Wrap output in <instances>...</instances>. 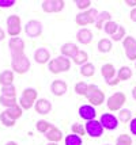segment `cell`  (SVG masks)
I'll return each instance as SVG.
<instances>
[{
	"label": "cell",
	"mask_w": 136,
	"mask_h": 145,
	"mask_svg": "<svg viewBox=\"0 0 136 145\" xmlns=\"http://www.w3.org/2000/svg\"><path fill=\"white\" fill-rule=\"evenodd\" d=\"M75 4L78 7L79 10H83V11H87L90 10V4H91V0H76Z\"/></svg>",
	"instance_id": "40"
},
{
	"label": "cell",
	"mask_w": 136,
	"mask_h": 145,
	"mask_svg": "<svg viewBox=\"0 0 136 145\" xmlns=\"http://www.w3.org/2000/svg\"><path fill=\"white\" fill-rule=\"evenodd\" d=\"M1 95L4 96H16V89L12 86H7V87H1Z\"/></svg>",
	"instance_id": "39"
},
{
	"label": "cell",
	"mask_w": 136,
	"mask_h": 145,
	"mask_svg": "<svg viewBox=\"0 0 136 145\" xmlns=\"http://www.w3.org/2000/svg\"><path fill=\"white\" fill-rule=\"evenodd\" d=\"M15 4V0H0V7L1 8H10Z\"/></svg>",
	"instance_id": "42"
},
{
	"label": "cell",
	"mask_w": 136,
	"mask_h": 145,
	"mask_svg": "<svg viewBox=\"0 0 136 145\" xmlns=\"http://www.w3.org/2000/svg\"><path fill=\"white\" fill-rule=\"evenodd\" d=\"M56 4H57V0H45V1H42V11L46 14H55L57 12V10H56Z\"/></svg>",
	"instance_id": "24"
},
{
	"label": "cell",
	"mask_w": 136,
	"mask_h": 145,
	"mask_svg": "<svg viewBox=\"0 0 136 145\" xmlns=\"http://www.w3.org/2000/svg\"><path fill=\"white\" fill-rule=\"evenodd\" d=\"M55 60H56V63H57L61 73L63 72H68V71L71 69V61H70V58H67L64 56H57Z\"/></svg>",
	"instance_id": "22"
},
{
	"label": "cell",
	"mask_w": 136,
	"mask_h": 145,
	"mask_svg": "<svg viewBox=\"0 0 136 145\" xmlns=\"http://www.w3.org/2000/svg\"><path fill=\"white\" fill-rule=\"evenodd\" d=\"M71 130H72V134H76V136H80V137L86 134V127L82 123H72Z\"/></svg>",
	"instance_id": "38"
},
{
	"label": "cell",
	"mask_w": 136,
	"mask_h": 145,
	"mask_svg": "<svg viewBox=\"0 0 136 145\" xmlns=\"http://www.w3.org/2000/svg\"><path fill=\"white\" fill-rule=\"evenodd\" d=\"M87 101L90 102L91 106H101L105 102V92L98 87L97 84H90L89 86V92L86 95Z\"/></svg>",
	"instance_id": "4"
},
{
	"label": "cell",
	"mask_w": 136,
	"mask_h": 145,
	"mask_svg": "<svg viewBox=\"0 0 136 145\" xmlns=\"http://www.w3.org/2000/svg\"><path fill=\"white\" fill-rule=\"evenodd\" d=\"M48 69L51 71L52 73H55V75L61 73V71H60V68H58V65H57V63H56V60H55V58L49 61V64H48Z\"/></svg>",
	"instance_id": "41"
},
{
	"label": "cell",
	"mask_w": 136,
	"mask_h": 145,
	"mask_svg": "<svg viewBox=\"0 0 136 145\" xmlns=\"http://www.w3.org/2000/svg\"><path fill=\"white\" fill-rule=\"evenodd\" d=\"M11 68H12V72L18 75H23L30 69V60L27 58L26 54L12 56L11 57Z\"/></svg>",
	"instance_id": "2"
},
{
	"label": "cell",
	"mask_w": 136,
	"mask_h": 145,
	"mask_svg": "<svg viewBox=\"0 0 136 145\" xmlns=\"http://www.w3.org/2000/svg\"><path fill=\"white\" fill-rule=\"evenodd\" d=\"M118 121L120 122H123V123H127V122H131L132 120V113H131V110L128 108H123V110H120L118 111Z\"/></svg>",
	"instance_id": "33"
},
{
	"label": "cell",
	"mask_w": 136,
	"mask_h": 145,
	"mask_svg": "<svg viewBox=\"0 0 136 145\" xmlns=\"http://www.w3.org/2000/svg\"><path fill=\"white\" fill-rule=\"evenodd\" d=\"M129 130H131V133H132V134L136 137V118H132V120H131V122H129Z\"/></svg>",
	"instance_id": "43"
},
{
	"label": "cell",
	"mask_w": 136,
	"mask_h": 145,
	"mask_svg": "<svg viewBox=\"0 0 136 145\" xmlns=\"http://www.w3.org/2000/svg\"><path fill=\"white\" fill-rule=\"evenodd\" d=\"M94 73H95L94 64L87 63V64H84L83 67H80V75L84 76V77H91V76H94Z\"/></svg>",
	"instance_id": "30"
},
{
	"label": "cell",
	"mask_w": 136,
	"mask_h": 145,
	"mask_svg": "<svg viewBox=\"0 0 136 145\" xmlns=\"http://www.w3.org/2000/svg\"><path fill=\"white\" fill-rule=\"evenodd\" d=\"M131 77H132V69L129 67L124 65V67H121L120 69L117 71V79L120 82H127V80H129Z\"/></svg>",
	"instance_id": "23"
},
{
	"label": "cell",
	"mask_w": 136,
	"mask_h": 145,
	"mask_svg": "<svg viewBox=\"0 0 136 145\" xmlns=\"http://www.w3.org/2000/svg\"><path fill=\"white\" fill-rule=\"evenodd\" d=\"M98 15H99L98 10L90 8V10H87V11L79 12L78 15H76V18H75V22H76L78 26H87V25H90V23H95Z\"/></svg>",
	"instance_id": "5"
},
{
	"label": "cell",
	"mask_w": 136,
	"mask_h": 145,
	"mask_svg": "<svg viewBox=\"0 0 136 145\" xmlns=\"http://www.w3.org/2000/svg\"><path fill=\"white\" fill-rule=\"evenodd\" d=\"M0 105L4 106L6 108L14 107V106L18 105L16 96H4V95H1V96H0Z\"/></svg>",
	"instance_id": "25"
},
{
	"label": "cell",
	"mask_w": 136,
	"mask_h": 145,
	"mask_svg": "<svg viewBox=\"0 0 136 145\" xmlns=\"http://www.w3.org/2000/svg\"><path fill=\"white\" fill-rule=\"evenodd\" d=\"M4 38H6V33H4V30H3V29H0V42H1Z\"/></svg>",
	"instance_id": "47"
},
{
	"label": "cell",
	"mask_w": 136,
	"mask_h": 145,
	"mask_svg": "<svg viewBox=\"0 0 136 145\" xmlns=\"http://www.w3.org/2000/svg\"><path fill=\"white\" fill-rule=\"evenodd\" d=\"M75 92L80 96H86L89 92V84L84 82H79L75 84Z\"/></svg>",
	"instance_id": "35"
},
{
	"label": "cell",
	"mask_w": 136,
	"mask_h": 145,
	"mask_svg": "<svg viewBox=\"0 0 136 145\" xmlns=\"http://www.w3.org/2000/svg\"><path fill=\"white\" fill-rule=\"evenodd\" d=\"M14 83V72L10 69L3 71L0 73V84L1 87H7V86H12Z\"/></svg>",
	"instance_id": "20"
},
{
	"label": "cell",
	"mask_w": 136,
	"mask_h": 145,
	"mask_svg": "<svg viewBox=\"0 0 136 145\" xmlns=\"http://www.w3.org/2000/svg\"><path fill=\"white\" fill-rule=\"evenodd\" d=\"M120 83V80L117 79V77H114V79H112V80H109V82H106V84L108 86H112V87H114V86H117Z\"/></svg>",
	"instance_id": "44"
},
{
	"label": "cell",
	"mask_w": 136,
	"mask_h": 145,
	"mask_svg": "<svg viewBox=\"0 0 136 145\" xmlns=\"http://www.w3.org/2000/svg\"><path fill=\"white\" fill-rule=\"evenodd\" d=\"M0 122H1L4 126H7V127H12L14 125H15V122H16V121H14L12 118L7 114L6 110H4L3 113L0 114Z\"/></svg>",
	"instance_id": "34"
},
{
	"label": "cell",
	"mask_w": 136,
	"mask_h": 145,
	"mask_svg": "<svg viewBox=\"0 0 136 145\" xmlns=\"http://www.w3.org/2000/svg\"><path fill=\"white\" fill-rule=\"evenodd\" d=\"M125 37H127V35H125V27H124V26H118L117 31L112 35V41L120 42V41H124V38Z\"/></svg>",
	"instance_id": "36"
},
{
	"label": "cell",
	"mask_w": 136,
	"mask_h": 145,
	"mask_svg": "<svg viewBox=\"0 0 136 145\" xmlns=\"http://www.w3.org/2000/svg\"><path fill=\"white\" fill-rule=\"evenodd\" d=\"M84 127H86V134L90 136L91 138H99L102 134H104V127L101 125V122L97 120L93 121H87L84 123Z\"/></svg>",
	"instance_id": "7"
},
{
	"label": "cell",
	"mask_w": 136,
	"mask_h": 145,
	"mask_svg": "<svg viewBox=\"0 0 136 145\" xmlns=\"http://www.w3.org/2000/svg\"><path fill=\"white\" fill-rule=\"evenodd\" d=\"M34 61L37 64H41V65H44V64H49L51 61V53L49 50L46 49V48H38L37 50L34 52Z\"/></svg>",
	"instance_id": "14"
},
{
	"label": "cell",
	"mask_w": 136,
	"mask_h": 145,
	"mask_svg": "<svg viewBox=\"0 0 136 145\" xmlns=\"http://www.w3.org/2000/svg\"><path fill=\"white\" fill-rule=\"evenodd\" d=\"M67 89H68V87H67V83L64 80H55L51 84V91L55 96H63L67 92Z\"/></svg>",
	"instance_id": "17"
},
{
	"label": "cell",
	"mask_w": 136,
	"mask_h": 145,
	"mask_svg": "<svg viewBox=\"0 0 136 145\" xmlns=\"http://www.w3.org/2000/svg\"><path fill=\"white\" fill-rule=\"evenodd\" d=\"M22 31V22L18 15H10L7 18V33L11 38L18 37Z\"/></svg>",
	"instance_id": "6"
},
{
	"label": "cell",
	"mask_w": 136,
	"mask_h": 145,
	"mask_svg": "<svg viewBox=\"0 0 136 145\" xmlns=\"http://www.w3.org/2000/svg\"><path fill=\"white\" fill-rule=\"evenodd\" d=\"M109 20H112V15H110L109 11H101L94 25H95V27H97L98 30H101V29H104L105 23L109 22Z\"/></svg>",
	"instance_id": "21"
},
{
	"label": "cell",
	"mask_w": 136,
	"mask_h": 145,
	"mask_svg": "<svg viewBox=\"0 0 136 145\" xmlns=\"http://www.w3.org/2000/svg\"><path fill=\"white\" fill-rule=\"evenodd\" d=\"M118 26H120V25H118L117 22H114V20H109V22H106V23L104 25V31L108 35H110V37H112V35L117 31Z\"/></svg>",
	"instance_id": "31"
},
{
	"label": "cell",
	"mask_w": 136,
	"mask_h": 145,
	"mask_svg": "<svg viewBox=\"0 0 136 145\" xmlns=\"http://www.w3.org/2000/svg\"><path fill=\"white\" fill-rule=\"evenodd\" d=\"M105 145H110V144H105Z\"/></svg>",
	"instance_id": "52"
},
{
	"label": "cell",
	"mask_w": 136,
	"mask_h": 145,
	"mask_svg": "<svg viewBox=\"0 0 136 145\" xmlns=\"http://www.w3.org/2000/svg\"><path fill=\"white\" fill-rule=\"evenodd\" d=\"M125 102H127V95L124 94V92H121V91H118V92H114L113 95H110L109 98H108L106 106H108V108H109L112 113H114V111L123 110Z\"/></svg>",
	"instance_id": "3"
},
{
	"label": "cell",
	"mask_w": 136,
	"mask_h": 145,
	"mask_svg": "<svg viewBox=\"0 0 136 145\" xmlns=\"http://www.w3.org/2000/svg\"><path fill=\"white\" fill-rule=\"evenodd\" d=\"M123 46L125 50V56L131 61H136V39L131 35H127L123 41Z\"/></svg>",
	"instance_id": "8"
},
{
	"label": "cell",
	"mask_w": 136,
	"mask_h": 145,
	"mask_svg": "<svg viewBox=\"0 0 136 145\" xmlns=\"http://www.w3.org/2000/svg\"><path fill=\"white\" fill-rule=\"evenodd\" d=\"M135 68H136V63H135Z\"/></svg>",
	"instance_id": "51"
},
{
	"label": "cell",
	"mask_w": 136,
	"mask_h": 145,
	"mask_svg": "<svg viewBox=\"0 0 136 145\" xmlns=\"http://www.w3.org/2000/svg\"><path fill=\"white\" fill-rule=\"evenodd\" d=\"M34 108H35V113L39 114V115H46L52 111V103L48 101V99H44L41 98L35 102L34 105Z\"/></svg>",
	"instance_id": "13"
},
{
	"label": "cell",
	"mask_w": 136,
	"mask_h": 145,
	"mask_svg": "<svg viewBox=\"0 0 136 145\" xmlns=\"http://www.w3.org/2000/svg\"><path fill=\"white\" fill-rule=\"evenodd\" d=\"M132 96H133V99L136 101V87H133V88H132Z\"/></svg>",
	"instance_id": "48"
},
{
	"label": "cell",
	"mask_w": 136,
	"mask_h": 145,
	"mask_svg": "<svg viewBox=\"0 0 136 145\" xmlns=\"http://www.w3.org/2000/svg\"><path fill=\"white\" fill-rule=\"evenodd\" d=\"M116 145H132V137L129 134H120L116 140Z\"/></svg>",
	"instance_id": "37"
},
{
	"label": "cell",
	"mask_w": 136,
	"mask_h": 145,
	"mask_svg": "<svg viewBox=\"0 0 136 145\" xmlns=\"http://www.w3.org/2000/svg\"><path fill=\"white\" fill-rule=\"evenodd\" d=\"M6 145H18V144H16L15 141H8V142H7Z\"/></svg>",
	"instance_id": "49"
},
{
	"label": "cell",
	"mask_w": 136,
	"mask_h": 145,
	"mask_svg": "<svg viewBox=\"0 0 136 145\" xmlns=\"http://www.w3.org/2000/svg\"><path fill=\"white\" fill-rule=\"evenodd\" d=\"M112 48H113V45H112V41L109 38H102L98 41V50L101 53H109L112 50Z\"/></svg>",
	"instance_id": "26"
},
{
	"label": "cell",
	"mask_w": 136,
	"mask_h": 145,
	"mask_svg": "<svg viewBox=\"0 0 136 145\" xmlns=\"http://www.w3.org/2000/svg\"><path fill=\"white\" fill-rule=\"evenodd\" d=\"M101 125L104 129L106 130H116L117 126H118V118L116 115H113L112 113H105L101 115Z\"/></svg>",
	"instance_id": "10"
},
{
	"label": "cell",
	"mask_w": 136,
	"mask_h": 145,
	"mask_svg": "<svg viewBox=\"0 0 136 145\" xmlns=\"http://www.w3.org/2000/svg\"><path fill=\"white\" fill-rule=\"evenodd\" d=\"M8 48H10V52H11V57L25 54V42L19 37L11 38L10 42H8Z\"/></svg>",
	"instance_id": "11"
},
{
	"label": "cell",
	"mask_w": 136,
	"mask_h": 145,
	"mask_svg": "<svg viewBox=\"0 0 136 145\" xmlns=\"http://www.w3.org/2000/svg\"><path fill=\"white\" fill-rule=\"evenodd\" d=\"M76 39H78L79 44L89 45V44H91V41H93V33H91V30L83 27V29H80V30L76 33Z\"/></svg>",
	"instance_id": "18"
},
{
	"label": "cell",
	"mask_w": 136,
	"mask_h": 145,
	"mask_svg": "<svg viewBox=\"0 0 136 145\" xmlns=\"http://www.w3.org/2000/svg\"><path fill=\"white\" fill-rule=\"evenodd\" d=\"M53 125L51 123V122H48V121L45 120H39L37 121V123H35V129H37V132L42 133V134H46V133L51 130V127H52Z\"/></svg>",
	"instance_id": "28"
},
{
	"label": "cell",
	"mask_w": 136,
	"mask_h": 145,
	"mask_svg": "<svg viewBox=\"0 0 136 145\" xmlns=\"http://www.w3.org/2000/svg\"><path fill=\"white\" fill-rule=\"evenodd\" d=\"M65 145H83V140L80 136H76V134H68L64 138Z\"/></svg>",
	"instance_id": "32"
},
{
	"label": "cell",
	"mask_w": 136,
	"mask_h": 145,
	"mask_svg": "<svg viewBox=\"0 0 136 145\" xmlns=\"http://www.w3.org/2000/svg\"><path fill=\"white\" fill-rule=\"evenodd\" d=\"M45 137L49 142H56V144H58V141L63 140V132H61L58 127L52 126L51 127V130L45 134Z\"/></svg>",
	"instance_id": "19"
},
{
	"label": "cell",
	"mask_w": 136,
	"mask_h": 145,
	"mask_svg": "<svg viewBox=\"0 0 136 145\" xmlns=\"http://www.w3.org/2000/svg\"><path fill=\"white\" fill-rule=\"evenodd\" d=\"M125 4L132 8H136V0H125Z\"/></svg>",
	"instance_id": "46"
},
{
	"label": "cell",
	"mask_w": 136,
	"mask_h": 145,
	"mask_svg": "<svg viewBox=\"0 0 136 145\" xmlns=\"http://www.w3.org/2000/svg\"><path fill=\"white\" fill-rule=\"evenodd\" d=\"M129 18L132 22L136 23V8H132V11H131V14H129Z\"/></svg>",
	"instance_id": "45"
},
{
	"label": "cell",
	"mask_w": 136,
	"mask_h": 145,
	"mask_svg": "<svg viewBox=\"0 0 136 145\" xmlns=\"http://www.w3.org/2000/svg\"><path fill=\"white\" fill-rule=\"evenodd\" d=\"M6 111L14 121H16V120H19L20 117H22V114H23V108L20 107L19 105H16V106H14V107H11V108H6Z\"/></svg>",
	"instance_id": "29"
},
{
	"label": "cell",
	"mask_w": 136,
	"mask_h": 145,
	"mask_svg": "<svg viewBox=\"0 0 136 145\" xmlns=\"http://www.w3.org/2000/svg\"><path fill=\"white\" fill-rule=\"evenodd\" d=\"M48 145H58V144H56V142H49Z\"/></svg>",
	"instance_id": "50"
},
{
	"label": "cell",
	"mask_w": 136,
	"mask_h": 145,
	"mask_svg": "<svg viewBox=\"0 0 136 145\" xmlns=\"http://www.w3.org/2000/svg\"><path fill=\"white\" fill-rule=\"evenodd\" d=\"M87 60H89V54H87V52H84V50H79L78 54L72 58V61L76 64V65H80V67H83L84 64L89 63Z\"/></svg>",
	"instance_id": "27"
},
{
	"label": "cell",
	"mask_w": 136,
	"mask_h": 145,
	"mask_svg": "<svg viewBox=\"0 0 136 145\" xmlns=\"http://www.w3.org/2000/svg\"><path fill=\"white\" fill-rule=\"evenodd\" d=\"M60 50H61V56L67 57V58H74V57L78 54L79 48H78V45L74 44V42H65L60 48Z\"/></svg>",
	"instance_id": "15"
},
{
	"label": "cell",
	"mask_w": 136,
	"mask_h": 145,
	"mask_svg": "<svg viewBox=\"0 0 136 145\" xmlns=\"http://www.w3.org/2000/svg\"><path fill=\"white\" fill-rule=\"evenodd\" d=\"M37 101H38V91L35 88L29 87V88L23 89V92L20 95L18 103H19V106L23 108V110H30V108L35 105Z\"/></svg>",
	"instance_id": "1"
},
{
	"label": "cell",
	"mask_w": 136,
	"mask_h": 145,
	"mask_svg": "<svg viewBox=\"0 0 136 145\" xmlns=\"http://www.w3.org/2000/svg\"><path fill=\"white\" fill-rule=\"evenodd\" d=\"M101 75H102V77L105 79V82H109L112 79L117 77V71L113 64L106 63V64H104L102 68H101Z\"/></svg>",
	"instance_id": "16"
},
{
	"label": "cell",
	"mask_w": 136,
	"mask_h": 145,
	"mask_svg": "<svg viewBox=\"0 0 136 145\" xmlns=\"http://www.w3.org/2000/svg\"><path fill=\"white\" fill-rule=\"evenodd\" d=\"M79 117L83 118L86 122L87 121H93L95 120V117H97V110L91 105H82L79 107Z\"/></svg>",
	"instance_id": "12"
},
{
	"label": "cell",
	"mask_w": 136,
	"mask_h": 145,
	"mask_svg": "<svg viewBox=\"0 0 136 145\" xmlns=\"http://www.w3.org/2000/svg\"><path fill=\"white\" fill-rule=\"evenodd\" d=\"M25 33H26L27 37L30 38H37L42 34V23L39 20H35V19H32L29 20L25 26Z\"/></svg>",
	"instance_id": "9"
}]
</instances>
